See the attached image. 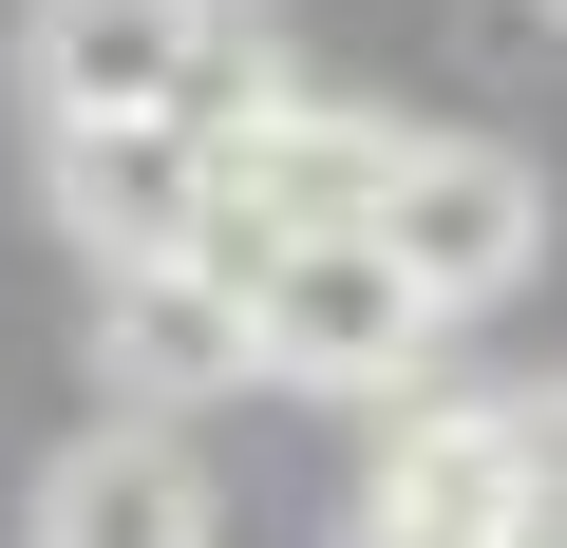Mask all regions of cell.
<instances>
[{
	"label": "cell",
	"mask_w": 567,
	"mask_h": 548,
	"mask_svg": "<svg viewBox=\"0 0 567 548\" xmlns=\"http://www.w3.org/2000/svg\"><path fill=\"white\" fill-rule=\"evenodd\" d=\"M379 189H398V114H360V95H284V114H246L227 152H208V246L189 265H227V285H265L284 246H360L379 227Z\"/></svg>",
	"instance_id": "1"
},
{
	"label": "cell",
	"mask_w": 567,
	"mask_h": 548,
	"mask_svg": "<svg viewBox=\"0 0 567 548\" xmlns=\"http://www.w3.org/2000/svg\"><path fill=\"white\" fill-rule=\"evenodd\" d=\"M246 360L303 379V397H379V416H416L435 360H454V322L398 285L379 246H284L265 285H246Z\"/></svg>",
	"instance_id": "2"
},
{
	"label": "cell",
	"mask_w": 567,
	"mask_h": 548,
	"mask_svg": "<svg viewBox=\"0 0 567 548\" xmlns=\"http://www.w3.org/2000/svg\"><path fill=\"white\" fill-rule=\"evenodd\" d=\"M360 246L398 265L435 322H473V303H511L529 265H548V170L492 152V133H398V189H379Z\"/></svg>",
	"instance_id": "3"
},
{
	"label": "cell",
	"mask_w": 567,
	"mask_h": 548,
	"mask_svg": "<svg viewBox=\"0 0 567 548\" xmlns=\"http://www.w3.org/2000/svg\"><path fill=\"white\" fill-rule=\"evenodd\" d=\"M227 0H20L39 133H189V58Z\"/></svg>",
	"instance_id": "4"
},
{
	"label": "cell",
	"mask_w": 567,
	"mask_h": 548,
	"mask_svg": "<svg viewBox=\"0 0 567 548\" xmlns=\"http://www.w3.org/2000/svg\"><path fill=\"white\" fill-rule=\"evenodd\" d=\"M227 379H265L227 265H114V285H95V416H152V435H171V416L227 397Z\"/></svg>",
	"instance_id": "5"
},
{
	"label": "cell",
	"mask_w": 567,
	"mask_h": 548,
	"mask_svg": "<svg viewBox=\"0 0 567 548\" xmlns=\"http://www.w3.org/2000/svg\"><path fill=\"white\" fill-rule=\"evenodd\" d=\"M511 510H529L511 397H416L398 454L360 473V548H511Z\"/></svg>",
	"instance_id": "6"
},
{
	"label": "cell",
	"mask_w": 567,
	"mask_h": 548,
	"mask_svg": "<svg viewBox=\"0 0 567 548\" xmlns=\"http://www.w3.org/2000/svg\"><path fill=\"white\" fill-rule=\"evenodd\" d=\"M208 529H227V510H208V454L152 435V416L58 435L39 492H20V548H208Z\"/></svg>",
	"instance_id": "7"
},
{
	"label": "cell",
	"mask_w": 567,
	"mask_h": 548,
	"mask_svg": "<svg viewBox=\"0 0 567 548\" xmlns=\"http://www.w3.org/2000/svg\"><path fill=\"white\" fill-rule=\"evenodd\" d=\"M39 189H58V227L95 246V285L208 246V152H189V133H39Z\"/></svg>",
	"instance_id": "8"
},
{
	"label": "cell",
	"mask_w": 567,
	"mask_h": 548,
	"mask_svg": "<svg viewBox=\"0 0 567 548\" xmlns=\"http://www.w3.org/2000/svg\"><path fill=\"white\" fill-rule=\"evenodd\" d=\"M529 20H567V0H529Z\"/></svg>",
	"instance_id": "9"
}]
</instances>
